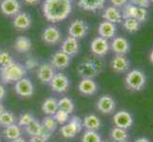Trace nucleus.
<instances>
[{"instance_id":"obj_1","label":"nucleus","mask_w":153,"mask_h":142,"mask_svg":"<svg viewBox=\"0 0 153 142\" xmlns=\"http://www.w3.org/2000/svg\"><path fill=\"white\" fill-rule=\"evenodd\" d=\"M72 10L71 0H45L43 3V14L50 22L57 23L68 17Z\"/></svg>"},{"instance_id":"obj_2","label":"nucleus","mask_w":153,"mask_h":142,"mask_svg":"<svg viewBox=\"0 0 153 142\" xmlns=\"http://www.w3.org/2000/svg\"><path fill=\"white\" fill-rule=\"evenodd\" d=\"M104 63L99 57H87L77 67V73L82 79H93L104 69Z\"/></svg>"},{"instance_id":"obj_3","label":"nucleus","mask_w":153,"mask_h":142,"mask_svg":"<svg viewBox=\"0 0 153 142\" xmlns=\"http://www.w3.org/2000/svg\"><path fill=\"white\" fill-rule=\"evenodd\" d=\"M27 70L19 63H13L7 66L0 68V79L4 83H15L25 78Z\"/></svg>"},{"instance_id":"obj_4","label":"nucleus","mask_w":153,"mask_h":142,"mask_svg":"<svg viewBox=\"0 0 153 142\" xmlns=\"http://www.w3.org/2000/svg\"><path fill=\"white\" fill-rule=\"evenodd\" d=\"M146 77L145 73L140 69H132L125 78V83L126 87L131 91H141L146 85Z\"/></svg>"},{"instance_id":"obj_5","label":"nucleus","mask_w":153,"mask_h":142,"mask_svg":"<svg viewBox=\"0 0 153 142\" xmlns=\"http://www.w3.org/2000/svg\"><path fill=\"white\" fill-rule=\"evenodd\" d=\"M83 120L76 116H73L70 120L60 128V134L65 138H73L83 130Z\"/></svg>"},{"instance_id":"obj_6","label":"nucleus","mask_w":153,"mask_h":142,"mask_svg":"<svg viewBox=\"0 0 153 142\" xmlns=\"http://www.w3.org/2000/svg\"><path fill=\"white\" fill-rule=\"evenodd\" d=\"M122 15H123L124 19H126V18H134L141 24V23H145L146 21L149 13H147L146 9L137 7V6H134V5H132V4H130V3H128L123 8Z\"/></svg>"},{"instance_id":"obj_7","label":"nucleus","mask_w":153,"mask_h":142,"mask_svg":"<svg viewBox=\"0 0 153 142\" xmlns=\"http://www.w3.org/2000/svg\"><path fill=\"white\" fill-rule=\"evenodd\" d=\"M112 122L115 127L128 130L133 125L134 118L133 116L129 112L122 110V111H118L114 114L112 118Z\"/></svg>"},{"instance_id":"obj_8","label":"nucleus","mask_w":153,"mask_h":142,"mask_svg":"<svg viewBox=\"0 0 153 142\" xmlns=\"http://www.w3.org/2000/svg\"><path fill=\"white\" fill-rule=\"evenodd\" d=\"M49 85L52 91L62 94L67 92L70 88V80L63 73H56Z\"/></svg>"},{"instance_id":"obj_9","label":"nucleus","mask_w":153,"mask_h":142,"mask_svg":"<svg viewBox=\"0 0 153 142\" xmlns=\"http://www.w3.org/2000/svg\"><path fill=\"white\" fill-rule=\"evenodd\" d=\"M116 102L110 95H103L96 102V109L104 115L112 114L115 111Z\"/></svg>"},{"instance_id":"obj_10","label":"nucleus","mask_w":153,"mask_h":142,"mask_svg":"<svg viewBox=\"0 0 153 142\" xmlns=\"http://www.w3.org/2000/svg\"><path fill=\"white\" fill-rule=\"evenodd\" d=\"M88 32V25L82 19H76L68 28V34L75 39L84 38Z\"/></svg>"},{"instance_id":"obj_11","label":"nucleus","mask_w":153,"mask_h":142,"mask_svg":"<svg viewBox=\"0 0 153 142\" xmlns=\"http://www.w3.org/2000/svg\"><path fill=\"white\" fill-rule=\"evenodd\" d=\"M14 91L21 98H30L33 95L34 87L33 82L29 79L23 78L20 81L16 82L14 85Z\"/></svg>"},{"instance_id":"obj_12","label":"nucleus","mask_w":153,"mask_h":142,"mask_svg":"<svg viewBox=\"0 0 153 142\" xmlns=\"http://www.w3.org/2000/svg\"><path fill=\"white\" fill-rule=\"evenodd\" d=\"M25 131L30 136H40V138L46 139L48 141L51 135V133H50L47 130L41 122H39L38 120H33L30 125H28L27 127H25Z\"/></svg>"},{"instance_id":"obj_13","label":"nucleus","mask_w":153,"mask_h":142,"mask_svg":"<svg viewBox=\"0 0 153 142\" xmlns=\"http://www.w3.org/2000/svg\"><path fill=\"white\" fill-rule=\"evenodd\" d=\"M91 50L92 54L96 57H104L108 54L109 50V43L107 39H104L102 37L94 38L91 43Z\"/></svg>"},{"instance_id":"obj_14","label":"nucleus","mask_w":153,"mask_h":142,"mask_svg":"<svg viewBox=\"0 0 153 142\" xmlns=\"http://www.w3.org/2000/svg\"><path fill=\"white\" fill-rule=\"evenodd\" d=\"M55 74L56 73L54 68L52 67L51 64H48V63H43V64H41L37 67V78L44 85L50 83Z\"/></svg>"},{"instance_id":"obj_15","label":"nucleus","mask_w":153,"mask_h":142,"mask_svg":"<svg viewBox=\"0 0 153 142\" xmlns=\"http://www.w3.org/2000/svg\"><path fill=\"white\" fill-rule=\"evenodd\" d=\"M71 63V57L67 55L64 52H62L61 50L56 51L54 54L51 55V65H52L53 68L59 70L66 69L68 66Z\"/></svg>"},{"instance_id":"obj_16","label":"nucleus","mask_w":153,"mask_h":142,"mask_svg":"<svg viewBox=\"0 0 153 142\" xmlns=\"http://www.w3.org/2000/svg\"><path fill=\"white\" fill-rule=\"evenodd\" d=\"M110 66L116 73H125L128 71L130 62L126 55H116L110 62Z\"/></svg>"},{"instance_id":"obj_17","label":"nucleus","mask_w":153,"mask_h":142,"mask_svg":"<svg viewBox=\"0 0 153 142\" xmlns=\"http://www.w3.org/2000/svg\"><path fill=\"white\" fill-rule=\"evenodd\" d=\"M78 90L83 96H92L98 91V85L93 79H82L78 83Z\"/></svg>"},{"instance_id":"obj_18","label":"nucleus","mask_w":153,"mask_h":142,"mask_svg":"<svg viewBox=\"0 0 153 142\" xmlns=\"http://www.w3.org/2000/svg\"><path fill=\"white\" fill-rule=\"evenodd\" d=\"M61 32L58 28L54 26H49L46 28L42 34V39L47 44L50 45H55L61 40Z\"/></svg>"},{"instance_id":"obj_19","label":"nucleus","mask_w":153,"mask_h":142,"mask_svg":"<svg viewBox=\"0 0 153 142\" xmlns=\"http://www.w3.org/2000/svg\"><path fill=\"white\" fill-rule=\"evenodd\" d=\"M110 47L113 52H115L117 55H126L130 49V45L129 42L124 37H115L111 44H110Z\"/></svg>"},{"instance_id":"obj_20","label":"nucleus","mask_w":153,"mask_h":142,"mask_svg":"<svg viewBox=\"0 0 153 142\" xmlns=\"http://www.w3.org/2000/svg\"><path fill=\"white\" fill-rule=\"evenodd\" d=\"M116 32H117L116 24L110 23L108 21H103V22L99 24L98 33L100 35V37L108 40V39L113 38Z\"/></svg>"},{"instance_id":"obj_21","label":"nucleus","mask_w":153,"mask_h":142,"mask_svg":"<svg viewBox=\"0 0 153 142\" xmlns=\"http://www.w3.org/2000/svg\"><path fill=\"white\" fill-rule=\"evenodd\" d=\"M1 12L8 16H15L20 12V3L18 0H3L0 5Z\"/></svg>"},{"instance_id":"obj_22","label":"nucleus","mask_w":153,"mask_h":142,"mask_svg":"<svg viewBox=\"0 0 153 142\" xmlns=\"http://www.w3.org/2000/svg\"><path fill=\"white\" fill-rule=\"evenodd\" d=\"M61 51L64 52V53H66L70 57L74 56L79 51L78 40L71 37V36H68V37H67L63 41V43L61 45Z\"/></svg>"},{"instance_id":"obj_23","label":"nucleus","mask_w":153,"mask_h":142,"mask_svg":"<svg viewBox=\"0 0 153 142\" xmlns=\"http://www.w3.org/2000/svg\"><path fill=\"white\" fill-rule=\"evenodd\" d=\"M103 18L105 19V21H108V22L113 24H118L122 22L123 15L118 8L110 6L105 10L103 13Z\"/></svg>"},{"instance_id":"obj_24","label":"nucleus","mask_w":153,"mask_h":142,"mask_svg":"<svg viewBox=\"0 0 153 142\" xmlns=\"http://www.w3.org/2000/svg\"><path fill=\"white\" fill-rule=\"evenodd\" d=\"M13 25L15 29L19 30L28 29L31 25V18L26 13H19L17 15H15Z\"/></svg>"},{"instance_id":"obj_25","label":"nucleus","mask_w":153,"mask_h":142,"mask_svg":"<svg viewBox=\"0 0 153 142\" xmlns=\"http://www.w3.org/2000/svg\"><path fill=\"white\" fill-rule=\"evenodd\" d=\"M83 120V127L88 131H97L102 127V121L99 117L96 115L89 114L84 118Z\"/></svg>"},{"instance_id":"obj_26","label":"nucleus","mask_w":153,"mask_h":142,"mask_svg":"<svg viewBox=\"0 0 153 142\" xmlns=\"http://www.w3.org/2000/svg\"><path fill=\"white\" fill-rule=\"evenodd\" d=\"M105 0H79V7L88 12H97L105 6Z\"/></svg>"},{"instance_id":"obj_27","label":"nucleus","mask_w":153,"mask_h":142,"mask_svg":"<svg viewBox=\"0 0 153 142\" xmlns=\"http://www.w3.org/2000/svg\"><path fill=\"white\" fill-rule=\"evenodd\" d=\"M2 134L7 140L13 141L20 138V136H22L23 131H22V127H20L17 123H14L13 125L8 126V127H5Z\"/></svg>"},{"instance_id":"obj_28","label":"nucleus","mask_w":153,"mask_h":142,"mask_svg":"<svg viewBox=\"0 0 153 142\" xmlns=\"http://www.w3.org/2000/svg\"><path fill=\"white\" fill-rule=\"evenodd\" d=\"M41 109L43 113L47 116H51L53 117L54 114L58 111V101L54 98H48L42 103Z\"/></svg>"},{"instance_id":"obj_29","label":"nucleus","mask_w":153,"mask_h":142,"mask_svg":"<svg viewBox=\"0 0 153 142\" xmlns=\"http://www.w3.org/2000/svg\"><path fill=\"white\" fill-rule=\"evenodd\" d=\"M13 49L19 53H26L31 49V41L26 36H18L14 41Z\"/></svg>"},{"instance_id":"obj_30","label":"nucleus","mask_w":153,"mask_h":142,"mask_svg":"<svg viewBox=\"0 0 153 142\" xmlns=\"http://www.w3.org/2000/svg\"><path fill=\"white\" fill-rule=\"evenodd\" d=\"M110 138L114 142H124V141H128L129 135L128 130H125L122 128H118V127H113L110 130Z\"/></svg>"},{"instance_id":"obj_31","label":"nucleus","mask_w":153,"mask_h":142,"mask_svg":"<svg viewBox=\"0 0 153 142\" xmlns=\"http://www.w3.org/2000/svg\"><path fill=\"white\" fill-rule=\"evenodd\" d=\"M14 123H17V118L13 112L6 111V110H5V111L0 115V126H1V127L5 128Z\"/></svg>"},{"instance_id":"obj_32","label":"nucleus","mask_w":153,"mask_h":142,"mask_svg":"<svg viewBox=\"0 0 153 142\" xmlns=\"http://www.w3.org/2000/svg\"><path fill=\"white\" fill-rule=\"evenodd\" d=\"M58 107L61 110H64L67 113L71 114L75 109V104L73 101L68 97H64L60 99H58Z\"/></svg>"},{"instance_id":"obj_33","label":"nucleus","mask_w":153,"mask_h":142,"mask_svg":"<svg viewBox=\"0 0 153 142\" xmlns=\"http://www.w3.org/2000/svg\"><path fill=\"white\" fill-rule=\"evenodd\" d=\"M124 28L129 33H134L140 29L141 24L134 18H126L124 21Z\"/></svg>"},{"instance_id":"obj_34","label":"nucleus","mask_w":153,"mask_h":142,"mask_svg":"<svg viewBox=\"0 0 153 142\" xmlns=\"http://www.w3.org/2000/svg\"><path fill=\"white\" fill-rule=\"evenodd\" d=\"M82 142H102V138L96 131L86 130L82 135Z\"/></svg>"},{"instance_id":"obj_35","label":"nucleus","mask_w":153,"mask_h":142,"mask_svg":"<svg viewBox=\"0 0 153 142\" xmlns=\"http://www.w3.org/2000/svg\"><path fill=\"white\" fill-rule=\"evenodd\" d=\"M42 125L51 134L54 133L58 127V123L56 122L54 118L51 117V116H47V117H45L43 120H42Z\"/></svg>"},{"instance_id":"obj_36","label":"nucleus","mask_w":153,"mask_h":142,"mask_svg":"<svg viewBox=\"0 0 153 142\" xmlns=\"http://www.w3.org/2000/svg\"><path fill=\"white\" fill-rule=\"evenodd\" d=\"M35 120V118L33 117V115L31 113H23L19 116V118H17V124L20 127H27L28 125H30L31 122Z\"/></svg>"},{"instance_id":"obj_37","label":"nucleus","mask_w":153,"mask_h":142,"mask_svg":"<svg viewBox=\"0 0 153 142\" xmlns=\"http://www.w3.org/2000/svg\"><path fill=\"white\" fill-rule=\"evenodd\" d=\"M53 118L56 120V122L60 125L66 124L71 118L70 114L67 113L66 111H64V110H61V109H58V111L54 114Z\"/></svg>"},{"instance_id":"obj_38","label":"nucleus","mask_w":153,"mask_h":142,"mask_svg":"<svg viewBox=\"0 0 153 142\" xmlns=\"http://www.w3.org/2000/svg\"><path fill=\"white\" fill-rule=\"evenodd\" d=\"M14 63L13 56L7 50H1L0 51V65L1 67L7 66L10 64Z\"/></svg>"},{"instance_id":"obj_39","label":"nucleus","mask_w":153,"mask_h":142,"mask_svg":"<svg viewBox=\"0 0 153 142\" xmlns=\"http://www.w3.org/2000/svg\"><path fill=\"white\" fill-rule=\"evenodd\" d=\"M38 66H39V62L36 58H33V57H30L25 63V68L29 70H33Z\"/></svg>"},{"instance_id":"obj_40","label":"nucleus","mask_w":153,"mask_h":142,"mask_svg":"<svg viewBox=\"0 0 153 142\" xmlns=\"http://www.w3.org/2000/svg\"><path fill=\"white\" fill-rule=\"evenodd\" d=\"M130 4L134 5V6L140 7V8H144L147 9L150 7V1L149 0H129Z\"/></svg>"},{"instance_id":"obj_41","label":"nucleus","mask_w":153,"mask_h":142,"mask_svg":"<svg viewBox=\"0 0 153 142\" xmlns=\"http://www.w3.org/2000/svg\"><path fill=\"white\" fill-rule=\"evenodd\" d=\"M115 8H124L128 3V0H110Z\"/></svg>"},{"instance_id":"obj_42","label":"nucleus","mask_w":153,"mask_h":142,"mask_svg":"<svg viewBox=\"0 0 153 142\" xmlns=\"http://www.w3.org/2000/svg\"><path fill=\"white\" fill-rule=\"evenodd\" d=\"M28 142H47V140L40 138V136H30Z\"/></svg>"},{"instance_id":"obj_43","label":"nucleus","mask_w":153,"mask_h":142,"mask_svg":"<svg viewBox=\"0 0 153 142\" xmlns=\"http://www.w3.org/2000/svg\"><path fill=\"white\" fill-rule=\"evenodd\" d=\"M5 96H6V89L0 83V102H2V99L5 98Z\"/></svg>"},{"instance_id":"obj_44","label":"nucleus","mask_w":153,"mask_h":142,"mask_svg":"<svg viewBox=\"0 0 153 142\" xmlns=\"http://www.w3.org/2000/svg\"><path fill=\"white\" fill-rule=\"evenodd\" d=\"M24 1L30 5H36L40 2V0H24Z\"/></svg>"},{"instance_id":"obj_45","label":"nucleus","mask_w":153,"mask_h":142,"mask_svg":"<svg viewBox=\"0 0 153 142\" xmlns=\"http://www.w3.org/2000/svg\"><path fill=\"white\" fill-rule=\"evenodd\" d=\"M134 142H150V140H149V138H144V136H142V138H139L135 139Z\"/></svg>"},{"instance_id":"obj_46","label":"nucleus","mask_w":153,"mask_h":142,"mask_svg":"<svg viewBox=\"0 0 153 142\" xmlns=\"http://www.w3.org/2000/svg\"><path fill=\"white\" fill-rule=\"evenodd\" d=\"M12 142H28V141L26 140L24 138H22V136H20V138H16V139L13 140Z\"/></svg>"},{"instance_id":"obj_47","label":"nucleus","mask_w":153,"mask_h":142,"mask_svg":"<svg viewBox=\"0 0 153 142\" xmlns=\"http://www.w3.org/2000/svg\"><path fill=\"white\" fill-rule=\"evenodd\" d=\"M4 111H5V107H4V105H3L1 102H0V115H1Z\"/></svg>"},{"instance_id":"obj_48","label":"nucleus","mask_w":153,"mask_h":142,"mask_svg":"<svg viewBox=\"0 0 153 142\" xmlns=\"http://www.w3.org/2000/svg\"><path fill=\"white\" fill-rule=\"evenodd\" d=\"M149 61H150V63L153 65V49L151 50V52H150V54H149Z\"/></svg>"},{"instance_id":"obj_49","label":"nucleus","mask_w":153,"mask_h":142,"mask_svg":"<svg viewBox=\"0 0 153 142\" xmlns=\"http://www.w3.org/2000/svg\"><path fill=\"white\" fill-rule=\"evenodd\" d=\"M102 142H110V141H103V140H102Z\"/></svg>"},{"instance_id":"obj_50","label":"nucleus","mask_w":153,"mask_h":142,"mask_svg":"<svg viewBox=\"0 0 153 142\" xmlns=\"http://www.w3.org/2000/svg\"><path fill=\"white\" fill-rule=\"evenodd\" d=\"M149 1H150V3H151V2H153V0H149Z\"/></svg>"},{"instance_id":"obj_51","label":"nucleus","mask_w":153,"mask_h":142,"mask_svg":"<svg viewBox=\"0 0 153 142\" xmlns=\"http://www.w3.org/2000/svg\"><path fill=\"white\" fill-rule=\"evenodd\" d=\"M124 142H128V141H124Z\"/></svg>"}]
</instances>
